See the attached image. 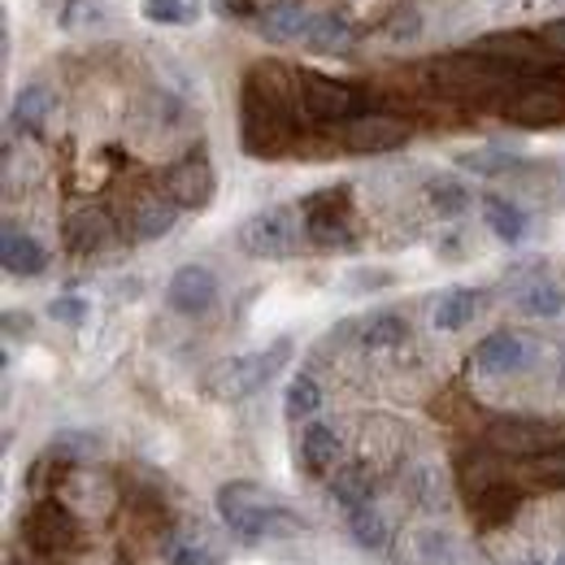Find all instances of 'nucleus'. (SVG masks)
<instances>
[{
    "label": "nucleus",
    "mask_w": 565,
    "mask_h": 565,
    "mask_svg": "<svg viewBox=\"0 0 565 565\" xmlns=\"http://www.w3.org/2000/svg\"><path fill=\"white\" fill-rule=\"evenodd\" d=\"M300 83L279 62H257L239 92V143L257 161H275L296 143Z\"/></svg>",
    "instance_id": "f257e3e1"
},
{
    "label": "nucleus",
    "mask_w": 565,
    "mask_h": 565,
    "mask_svg": "<svg viewBox=\"0 0 565 565\" xmlns=\"http://www.w3.org/2000/svg\"><path fill=\"white\" fill-rule=\"evenodd\" d=\"M217 518L226 522V531L244 544H270V540H296L305 531V518L282 500V495L266 492L262 483H248V479H235V483H222L217 495Z\"/></svg>",
    "instance_id": "f03ea898"
},
{
    "label": "nucleus",
    "mask_w": 565,
    "mask_h": 565,
    "mask_svg": "<svg viewBox=\"0 0 565 565\" xmlns=\"http://www.w3.org/2000/svg\"><path fill=\"white\" fill-rule=\"evenodd\" d=\"M287 361H291V340H275V344L262 349V353H244V356H231V361H217L210 374H205L201 387H205L210 401L235 405V401L257 396Z\"/></svg>",
    "instance_id": "7ed1b4c3"
},
{
    "label": "nucleus",
    "mask_w": 565,
    "mask_h": 565,
    "mask_svg": "<svg viewBox=\"0 0 565 565\" xmlns=\"http://www.w3.org/2000/svg\"><path fill=\"white\" fill-rule=\"evenodd\" d=\"M305 235V213L300 205H275V210H262L253 217L239 222L235 231V244L248 253V257H262V262H287L296 257Z\"/></svg>",
    "instance_id": "20e7f679"
},
{
    "label": "nucleus",
    "mask_w": 565,
    "mask_h": 565,
    "mask_svg": "<svg viewBox=\"0 0 565 565\" xmlns=\"http://www.w3.org/2000/svg\"><path fill=\"white\" fill-rule=\"evenodd\" d=\"M305 213V235L313 248L322 253H349L356 248V231H353V192L340 183V188H318L300 201Z\"/></svg>",
    "instance_id": "39448f33"
},
{
    "label": "nucleus",
    "mask_w": 565,
    "mask_h": 565,
    "mask_svg": "<svg viewBox=\"0 0 565 565\" xmlns=\"http://www.w3.org/2000/svg\"><path fill=\"white\" fill-rule=\"evenodd\" d=\"M296 83H300V114H305V122H353L361 114H370L365 92L353 87V83H340V78L318 71H300Z\"/></svg>",
    "instance_id": "423d86ee"
},
{
    "label": "nucleus",
    "mask_w": 565,
    "mask_h": 565,
    "mask_svg": "<svg viewBox=\"0 0 565 565\" xmlns=\"http://www.w3.org/2000/svg\"><path fill=\"white\" fill-rule=\"evenodd\" d=\"M500 118L522 127V131H548L565 122V92L553 83H522L504 105Z\"/></svg>",
    "instance_id": "0eeeda50"
},
{
    "label": "nucleus",
    "mask_w": 565,
    "mask_h": 565,
    "mask_svg": "<svg viewBox=\"0 0 565 565\" xmlns=\"http://www.w3.org/2000/svg\"><path fill=\"white\" fill-rule=\"evenodd\" d=\"M166 196L188 213H205L217 196V174H213L205 152H188L166 170Z\"/></svg>",
    "instance_id": "6e6552de"
},
{
    "label": "nucleus",
    "mask_w": 565,
    "mask_h": 565,
    "mask_svg": "<svg viewBox=\"0 0 565 565\" xmlns=\"http://www.w3.org/2000/svg\"><path fill=\"white\" fill-rule=\"evenodd\" d=\"M22 540H26V548H35L44 557H57V553H71L78 544V522H74V513L66 504L40 500L22 522Z\"/></svg>",
    "instance_id": "1a4fd4ad"
},
{
    "label": "nucleus",
    "mask_w": 565,
    "mask_h": 565,
    "mask_svg": "<svg viewBox=\"0 0 565 565\" xmlns=\"http://www.w3.org/2000/svg\"><path fill=\"white\" fill-rule=\"evenodd\" d=\"M483 439H488V448L495 457L526 461V457H535V452L557 444V426L544 423V418H495Z\"/></svg>",
    "instance_id": "9d476101"
},
{
    "label": "nucleus",
    "mask_w": 565,
    "mask_h": 565,
    "mask_svg": "<svg viewBox=\"0 0 565 565\" xmlns=\"http://www.w3.org/2000/svg\"><path fill=\"white\" fill-rule=\"evenodd\" d=\"M409 143V122L392 118V114H361L353 122H344V148L374 157V152H396Z\"/></svg>",
    "instance_id": "9b49d317"
},
{
    "label": "nucleus",
    "mask_w": 565,
    "mask_h": 565,
    "mask_svg": "<svg viewBox=\"0 0 565 565\" xmlns=\"http://www.w3.org/2000/svg\"><path fill=\"white\" fill-rule=\"evenodd\" d=\"M166 305L183 318H201L217 305V279L210 266H179L166 282Z\"/></svg>",
    "instance_id": "f8f14e48"
},
{
    "label": "nucleus",
    "mask_w": 565,
    "mask_h": 565,
    "mask_svg": "<svg viewBox=\"0 0 565 565\" xmlns=\"http://www.w3.org/2000/svg\"><path fill=\"white\" fill-rule=\"evenodd\" d=\"M313 18L318 13H309L300 0H279V4H266L257 13V31L270 44H305L313 31Z\"/></svg>",
    "instance_id": "ddd939ff"
},
{
    "label": "nucleus",
    "mask_w": 565,
    "mask_h": 565,
    "mask_svg": "<svg viewBox=\"0 0 565 565\" xmlns=\"http://www.w3.org/2000/svg\"><path fill=\"white\" fill-rule=\"evenodd\" d=\"M531 340H522L518 331H492L479 349H475V365L483 370V374H518V370H526L531 365Z\"/></svg>",
    "instance_id": "4468645a"
},
{
    "label": "nucleus",
    "mask_w": 565,
    "mask_h": 565,
    "mask_svg": "<svg viewBox=\"0 0 565 565\" xmlns=\"http://www.w3.org/2000/svg\"><path fill=\"white\" fill-rule=\"evenodd\" d=\"M0 266L13 279H35V275H44L49 253H44V244L35 235H26L13 222H4V231H0Z\"/></svg>",
    "instance_id": "2eb2a0df"
},
{
    "label": "nucleus",
    "mask_w": 565,
    "mask_h": 565,
    "mask_svg": "<svg viewBox=\"0 0 565 565\" xmlns=\"http://www.w3.org/2000/svg\"><path fill=\"white\" fill-rule=\"evenodd\" d=\"M109 239H114V222L100 210H78L66 222V248L74 257H92V253L109 248Z\"/></svg>",
    "instance_id": "dca6fc26"
},
{
    "label": "nucleus",
    "mask_w": 565,
    "mask_h": 565,
    "mask_svg": "<svg viewBox=\"0 0 565 565\" xmlns=\"http://www.w3.org/2000/svg\"><path fill=\"white\" fill-rule=\"evenodd\" d=\"M488 305V291H475V287H448L435 305V327L439 331H461L470 327Z\"/></svg>",
    "instance_id": "f3484780"
},
{
    "label": "nucleus",
    "mask_w": 565,
    "mask_h": 565,
    "mask_svg": "<svg viewBox=\"0 0 565 565\" xmlns=\"http://www.w3.org/2000/svg\"><path fill=\"white\" fill-rule=\"evenodd\" d=\"M518 479L535 492H565V439H557L553 448H544L535 457H526L518 466Z\"/></svg>",
    "instance_id": "a211bd4d"
},
{
    "label": "nucleus",
    "mask_w": 565,
    "mask_h": 565,
    "mask_svg": "<svg viewBox=\"0 0 565 565\" xmlns=\"http://www.w3.org/2000/svg\"><path fill=\"white\" fill-rule=\"evenodd\" d=\"M409 340V318L396 309H379L356 322V344L361 349H401Z\"/></svg>",
    "instance_id": "6ab92c4d"
},
{
    "label": "nucleus",
    "mask_w": 565,
    "mask_h": 565,
    "mask_svg": "<svg viewBox=\"0 0 565 565\" xmlns=\"http://www.w3.org/2000/svg\"><path fill=\"white\" fill-rule=\"evenodd\" d=\"M340 448H344V444H340V435L322 423H313L305 435H300V461H305V470H309L313 479H327V475L335 470Z\"/></svg>",
    "instance_id": "aec40b11"
},
{
    "label": "nucleus",
    "mask_w": 565,
    "mask_h": 565,
    "mask_svg": "<svg viewBox=\"0 0 565 565\" xmlns=\"http://www.w3.org/2000/svg\"><path fill=\"white\" fill-rule=\"evenodd\" d=\"M513 300H518V309H522L526 318H562L565 313V287L553 279H544V275L522 282Z\"/></svg>",
    "instance_id": "412c9836"
},
{
    "label": "nucleus",
    "mask_w": 565,
    "mask_h": 565,
    "mask_svg": "<svg viewBox=\"0 0 565 565\" xmlns=\"http://www.w3.org/2000/svg\"><path fill=\"white\" fill-rule=\"evenodd\" d=\"M53 109H57L53 87L31 83V87H22V92H18V100H13V127H18V131H26V136H35V131L49 122V114H53Z\"/></svg>",
    "instance_id": "4be33fe9"
},
{
    "label": "nucleus",
    "mask_w": 565,
    "mask_h": 565,
    "mask_svg": "<svg viewBox=\"0 0 565 565\" xmlns=\"http://www.w3.org/2000/svg\"><path fill=\"white\" fill-rule=\"evenodd\" d=\"M349 535H353V544L361 553H383L392 544V526H387V518L374 504L349 509Z\"/></svg>",
    "instance_id": "5701e85b"
},
{
    "label": "nucleus",
    "mask_w": 565,
    "mask_h": 565,
    "mask_svg": "<svg viewBox=\"0 0 565 565\" xmlns=\"http://www.w3.org/2000/svg\"><path fill=\"white\" fill-rule=\"evenodd\" d=\"M483 222L492 226V235L500 244H522L526 239V213L509 196H483Z\"/></svg>",
    "instance_id": "b1692460"
},
{
    "label": "nucleus",
    "mask_w": 565,
    "mask_h": 565,
    "mask_svg": "<svg viewBox=\"0 0 565 565\" xmlns=\"http://www.w3.org/2000/svg\"><path fill=\"white\" fill-rule=\"evenodd\" d=\"M174 222H179V205L170 196H143L131 217V231H136V239H161V235H170Z\"/></svg>",
    "instance_id": "393cba45"
},
{
    "label": "nucleus",
    "mask_w": 565,
    "mask_h": 565,
    "mask_svg": "<svg viewBox=\"0 0 565 565\" xmlns=\"http://www.w3.org/2000/svg\"><path fill=\"white\" fill-rule=\"evenodd\" d=\"M140 18L152 26H196L205 18V0H140Z\"/></svg>",
    "instance_id": "a878e982"
},
{
    "label": "nucleus",
    "mask_w": 565,
    "mask_h": 565,
    "mask_svg": "<svg viewBox=\"0 0 565 565\" xmlns=\"http://www.w3.org/2000/svg\"><path fill=\"white\" fill-rule=\"evenodd\" d=\"M374 492H379V483H374V475H370L365 466L340 470L335 483H331V500H335L344 513H349V509H361V504H374Z\"/></svg>",
    "instance_id": "bb28decb"
},
{
    "label": "nucleus",
    "mask_w": 565,
    "mask_h": 565,
    "mask_svg": "<svg viewBox=\"0 0 565 565\" xmlns=\"http://www.w3.org/2000/svg\"><path fill=\"white\" fill-rule=\"evenodd\" d=\"M100 452V435H92V430H57L53 439H49V457L57 461V466H83V461H92Z\"/></svg>",
    "instance_id": "cd10ccee"
},
{
    "label": "nucleus",
    "mask_w": 565,
    "mask_h": 565,
    "mask_svg": "<svg viewBox=\"0 0 565 565\" xmlns=\"http://www.w3.org/2000/svg\"><path fill=\"white\" fill-rule=\"evenodd\" d=\"M349 40H353V26H349L344 13H318L305 49H313V53H340V49H349Z\"/></svg>",
    "instance_id": "c85d7f7f"
},
{
    "label": "nucleus",
    "mask_w": 565,
    "mask_h": 565,
    "mask_svg": "<svg viewBox=\"0 0 565 565\" xmlns=\"http://www.w3.org/2000/svg\"><path fill=\"white\" fill-rule=\"evenodd\" d=\"M322 409V387H318V379L313 374H296L291 383H287V392H282V414L291 418V423H300V418H313Z\"/></svg>",
    "instance_id": "c756f323"
},
{
    "label": "nucleus",
    "mask_w": 565,
    "mask_h": 565,
    "mask_svg": "<svg viewBox=\"0 0 565 565\" xmlns=\"http://www.w3.org/2000/svg\"><path fill=\"white\" fill-rule=\"evenodd\" d=\"M161 562L166 565H217V553L205 535H170L161 544Z\"/></svg>",
    "instance_id": "7c9ffc66"
},
{
    "label": "nucleus",
    "mask_w": 565,
    "mask_h": 565,
    "mask_svg": "<svg viewBox=\"0 0 565 565\" xmlns=\"http://www.w3.org/2000/svg\"><path fill=\"white\" fill-rule=\"evenodd\" d=\"M457 166L470 170V174L495 179V174H513V170H522V157L500 152V148H470V152H457Z\"/></svg>",
    "instance_id": "2f4dec72"
},
{
    "label": "nucleus",
    "mask_w": 565,
    "mask_h": 565,
    "mask_svg": "<svg viewBox=\"0 0 565 565\" xmlns=\"http://www.w3.org/2000/svg\"><path fill=\"white\" fill-rule=\"evenodd\" d=\"M426 201H430V210L439 213V217H461V213L470 210V192L457 179H430L426 183Z\"/></svg>",
    "instance_id": "473e14b6"
},
{
    "label": "nucleus",
    "mask_w": 565,
    "mask_h": 565,
    "mask_svg": "<svg viewBox=\"0 0 565 565\" xmlns=\"http://www.w3.org/2000/svg\"><path fill=\"white\" fill-rule=\"evenodd\" d=\"M409 495H414L423 509H444V504H448V483H444V475H439L435 466H423V470H414V479H409Z\"/></svg>",
    "instance_id": "72a5a7b5"
},
{
    "label": "nucleus",
    "mask_w": 565,
    "mask_h": 565,
    "mask_svg": "<svg viewBox=\"0 0 565 565\" xmlns=\"http://www.w3.org/2000/svg\"><path fill=\"white\" fill-rule=\"evenodd\" d=\"M49 318L62 322V327H83L87 322V300L83 296H57V300H49Z\"/></svg>",
    "instance_id": "f704fd0d"
},
{
    "label": "nucleus",
    "mask_w": 565,
    "mask_h": 565,
    "mask_svg": "<svg viewBox=\"0 0 565 565\" xmlns=\"http://www.w3.org/2000/svg\"><path fill=\"white\" fill-rule=\"evenodd\" d=\"M418 548H426L423 562H444V557H448V548H452V540H448V535H439V531H423V535H418Z\"/></svg>",
    "instance_id": "c9c22d12"
},
{
    "label": "nucleus",
    "mask_w": 565,
    "mask_h": 565,
    "mask_svg": "<svg viewBox=\"0 0 565 565\" xmlns=\"http://www.w3.org/2000/svg\"><path fill=\"white\" fill-rule=\"evenodd\" d=\"M392 35H396V40H414V35H418V13H414V9H401L396 22H392Z\"/></svg>",
    "instance_id": "e433bc0d"
},
{
    "label": "nucleus",
    "mask_w": 565,
    "mask_h": 565,
    "mask_svg": "<svg viewBox=\"0 0 565 565\" xmlns=\"http://www.w3.org/2000/svg\"><path fill=\"white\" fill-rule=\"evenodd\" d=\"M387 282H392L387 270H356L353 275V287H361V291H365V287H387Z\"/></svg>",
    "instance_id": "4c0bfd02"
},
{
    "label": "nucleus",
    "mask_w": 565,
    "mask_h": 565,
    "mask_svg": "<svg viewBox=\"0 0 565 565\" xmlns=\"http://www.w3.org/2000/svg\"><path fill=\"white\" fill-rule=\"evenodd\" d=\"M544 44L557 49V53H565V18H557V22L544 26Z\"/></svg>",
    "instance_id": "58836bf2"
},
{
    "label": "nucleus",
    "mask_w": 565,
    "mask_h": 565,
    "mask_svg": "<svg viewBox=\"0 0 565 565\" xmlns=\"http://www.w3.org/2000/svg\"><path fill=\"white\" fill-rule=\"evenodd\" d=\"M26 331H31V318L26 313L22 318L18 313H4V335H26Z\"/></svg>",
    "instance_id": "ea45409f"
},
{
    "label": "nucleus",
    "mask_w": 565,
    "mask_h": 565,
    "mask_svg": "<svg viewBox=\"0 0 565 565\" xmlns=\"http://www.w3.org/2000/svg\"><path fill=\"white\" fill-rule=\"evenodd\" d=\"M562 383H565V349H562Z\"/></svg>",
    "instance_id": "a19ab883"
},
{
    "label": "nucleus",
    "mask_w": 565,
    "mask_h": 565,
    "mask_svg": "<svg viewBox=\"0 0 565 565\" xmlns=\"http://www.w3.org/2000/svg\"><path fill=\"white\" fill-rule=\"evenodd\" d=\"M557 565H565V553H562V557H557Z\"/></svg>",
    "instance_id": "79ce46f5"
},
{
    "label": "nucleus",
    "mask_w": 565,
    "mask_h": 565,
    "mask_svg": "<svg viewBox=\"0 0 565 565\" xmlns=\"http://www.w3.org/2000/svg\"><path fill=\"white\" fill-rule=\"evenodd\" d=\"M522 565H544V562H522Z\"/></svg>",
    "instance_id": "37998d69"
}]
</instances>
